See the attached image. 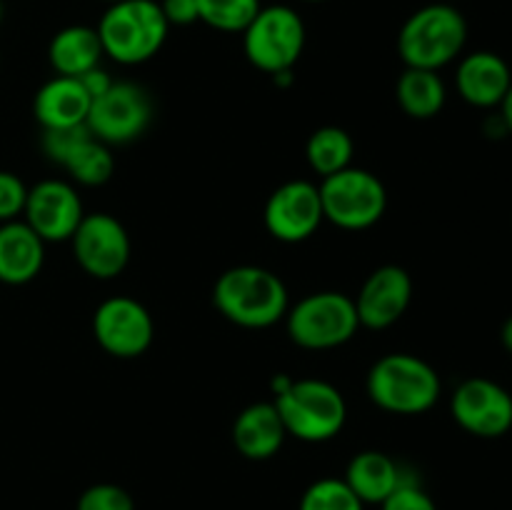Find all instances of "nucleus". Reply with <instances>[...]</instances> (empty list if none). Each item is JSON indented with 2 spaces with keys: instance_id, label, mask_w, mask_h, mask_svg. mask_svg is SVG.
I'll return each mask as SVG.
<instances>
[{
  "instance_id": "f8f14e48",
  "label": "nucleus",
  "mask_w": 512,
  "mask_h": 510,
  "mask_svg": "<svg viewBox=\"0 0 512 510\" xmlns=\"http://www.w3.org/2000/svg\"><path fill=\"white\" fill-rule=\"evenodd\" d=\"M450 413L475 438H503L512 428V395L490 378H468L455 388Z\"/></svg>"
},
{
  "instance_id": "0eeeda50",
  "label": "nucleus",
  "mask_w": 512,
  "mask_h": 510,
  "mask_svg": "<svg viewBox=\"0 0 512 510\" xmlns=\"http://www.w3.org/2000/svg\"><path fill=\"white\" fill-rule=\"evenodd\" d=\"M318 190L325 220L343 230L373 228L388 208L383 180L353 165L323 178Z\"/></svg>"
},
{
  "instance_id": "dca6fc26",
  "label": "nucleus",
  "mask_w": 512,
  "mask_h": 510,
  "mask_svg": "<svg viewBox=\"0 0 512 510\" xmlns=\"http://www.w3.org/2000/svg\"><path fill=\"white\" fill-rule=\"evenodd\" d=\"M455 85L465 103L475 108H500L512 85L510 65L498 53L475 50L458 63Z\"/></svg>"
},
{
  "instance_id": "a211bd4d",
  "label": "nucleus",
  "mask_w": 512,
  "mask_h": 510,
  "mask_svg": "<svg viewBox=\"0 0 512 510\" xmlns=\"http://www.w3.org/2000/svg\"><path fill=\"white\" fill-rule=\"evenodd\" d=\"M45 263V240L25 220L0 223V283L25 285Z\"/></svg>"
},
{
  "instance_id": "9d476101",
  "label": "nucleus",
  "mask_w": 512,
  "mask_h": 510,
  "mask_svg": "<svg viewBox=\"0 0 512 510\" xmlns=\"http://www.w3.org/2000/svg\"><path fill=\"white\" fill-rule=\"evenodd\" d=\"M70 243L75 260L90 278L110 280L128 268L130 235L115 215L85 213Z\"/></svg>"
},
{
  "instance_id": "6ab92c4d",
  "label": "nucleus",
  "mask_w": 512,
  "mask_h": 510,
  "mask_svg": "<svg viewBox=\"0 0 512 510\" xmlns=\"http://www.w3.org/2000/svg\"><path fill=\"white\" fill-rule=\"evenodd\" d=\"M345 483L350 485L355 495L368 503H385L400 485L413 483V475L395 463L390 455L380 453V450H363V453L353 455V460L345 468Z\"/></svg>"
},
{
  "instance_id": "b1692460",
  "label": "nucleus",
  "mask_w": 512,
  "mask_h": 510,
  "mask_svg": "<svg viewBox=\"0 0 512 510\" xmlns=\"http://www.w3.org/2000/svg\"><path fill=\"white\" fill-rule=\"evenodd\" d=\"M353 153V138H350L348 130L338 128V125H323V128L313 130L308 143H305V160L320 178H328V175L350 168Z\"/></svg>"
},
{
  "instance_id": "e433bc0d",
  "label": "nucleus",
  "mask_w": 512,
  "mask_h": 510,
  "mask_svg": "<svg viewBox=\"0 0 512 510\" xmlns=\"http://www.w3.org/2000/svg\"><path fill=\"white\" fill-rule=\"evenodd\" d=\"M443 3H450V0H443Z\"/></svg>"
},
{
  "instance_id": "7ed1b4c3",
  "label": "nucleus",
  "mask_w": 512,
  "mask_h": 510,
  "mask_svg": "<svg viewBox=\"0 0 512 510\" xmlns=\"http://www.w3.org/2000/svg\"><path fill=\"white\" fill-rule=\"evenodd\" d=\"M468 43V20L455 5L430 3L415 10L398 33L405 68L440 70L453 63Z\"/></svg>"
},
{
  "instance_id": "7c9ffc66",
  "label": "nucleus",
  "mask_w": 512,
  "mask_h": 510,
  "mask_svg": "<svg viewBox=\"0 0 512 510\" xmlns=\"http://www.w3.org/2000/svg\"><path fill=\"white\" fill-rule=\"evenodd\" d=\"M80 83H83V88L88 90V95L90 98H98V95H103L105 90L110 88V85L115 83L113 78H110V73L108 70H103L98 65V68H93V70H88V73H83L80 75Z\"/></svg>"
},
{
  "instance_id": "6e6552de",
  "label": "nucleus",
  "mask_w": 512,
  "mask_h": 510,
  "mask_svg": "<svg viewBox=\"0 0 512 510\" xmlns=\"http://www.w3.org/2000/svg\"><path fill=\"white\" fill-rule=\"evenodd\" d=\"M305 48V23L288 5H265L243 30L250 65L268 75L293 70Z\"/></svg>"
},
{
  "instance_id": "aec40b11",
  "label": "nucleus",
  "mask_w": 512,
  "mask_h": 510,
  "mask_svg": "<svg viewBox=\"0 0 512 510\" xmlns=\"http://www.w3.org/2000/svg\"><path fill=\"white\" fill-rule=\"evenodd\" d=\"M288 430L275 403H253L233 423V443L243 458L268 460L283 448Z\"/></svg>"
},
{
  "instance_id": "f03ea898",
  "label": "nucleus",
  "mask_w": 512,
  "mask_h": 510,
  "mask_svg": "<svg viewBox=\"0 0 512 510\" xmlns=\"http://www.w3.org/2000/svg\"><path fill=\"white\" fill-rule=\"evenodd\" d=\"M368 398L380 410L395 415L428 413L440 398V375L428 360L410 353H390L375 360L370 368Z\"/></svg>"
},
{
  "instance_id": "f3484780",
  "label": "nucleus",
  "mask_w": 512,
  "mask_h": 510,
  "mask_svg": "<svg viewBox=\"0 0 512 510\" xmlns=\"http://www.w3.org/2000/svg\"><path fill=\"white\" fill-rule=\"evenodd\" d=\"M90 103L93 98L78 78L55 75L35 93L33 113L43 130L75 128V125H85Z\"/></svg>"
},
{
  "instance_id": "c756f323",
  "label": "nucleus",
  "mask_w": 512,
  "mask_h": 510,
  "mask_svg": "<svg viewBox=\"0 0 512 510\" xmlns=\"http://www.w3.org/2000/svg\"><path fill=\"white\" fill-rule=\"evenodd\" d=\"M160 10H163L168 25H193L195 20H200L198 15V0H160Z\"/></svg>"
},
{
  "instance_id": "bb28decb",
  "label": "nucleus",
  "mask_w": 512,
  "mask_h": 510,
  "mask_svg": "<svg viewBox=\"0 0 512 510\" xmlns=\"http://www.w3.org/2000/svg\"><path fill=\"white\" fill-rule=\"evenodd\" d=\"M75 510H135L133 495L115 483H98L83 490Z\"/></svg>"
},
{
  "instance_id": "72a5a7b5",
  "label": "nucleus",
  "mask_w": 512,
  "mask_h": 510,
  "mask_svg": "<svg viewBox=\"0 0 512 510\" xmlns=\"http://www.w3.org/2000/svg\"><path fill=\"white\" fill-rule=\"evenodd\" d=\"M305 3H323V0H305Z\"/></svg>"
},
{
  "instance_id": "4468645a",
  "label": "nucleus",
  "mask_w": 512,
  "mask_h": 510,
  "mask_svg": "<svg viewBox=\"0 0 512 510\" xmlns=\"http://www.w3.org/2000/svg\"><path fill=\"white\" fill-rule=\"evenodd\" d=\"M83 215L78 193L65 180H40L28 188L23 220L45 243H63L73 238Z\"/></svg>"
},
{
  "instance_id": "c9c22d12",
  "label": "nucleus",
  "mask_w": 512,
  "mask_h": 510,
  "mask_svg": "<svg viewBox=\"0 0 512 510\" xmlns=\"http://www.w3.org/2000/svg\"><path fill=\"white\" fill-rule=\"evenodd\" d=\"M105 3H120V0H105Z\"/></svg>"
},
{
  "instance_id": "4be33fe9",
  "label": "nucleus",
  "mask_w": 512,
  "mask_h": 510,
  "mask_svg": "<svg viewBox=\"0 0 512 510\" xmlns=\"http://www.w3.org/2000/svg\"><path fill=\"white\" fill-rule=\"evenodd\" d=\"M395 98L405 115L415 120H430L443 110L448 90L438 70L405 68L395 85Z\"/></svg>"
},
{
  "instance_id": "412c9836",
  "label": "nucleus",
  "mask_w": 512,
  "mask_h": 510,
  "mask_svg": "<svg viewBox=\"0 0 512 510\" xmlns=\"http://www.w3.org/2000/svg\"><path fill=\"white\" fill-rule=\"evenodd\" d=\"M98 30L90 25H68L58 30L48 45V60L58 75L80 78L88 70L98 68L103 58Z\"/></svg>"
},
{
  "instance_id": "1a4fd4ad",
  "label": "nucleus",
  "mask_w": 512,
  "mask_h": 510,
  "mask_svg": "<svg viewBox=\"0 0 512 510\" xmlns=\"http://www.w3.org/2000/svg\"><path fill=\"white\" fill-rule=\"evenodd\" d=\"M153 123V100L138 83L115 80L103 95L93 98L88 110L90 133L105 145H128L138 140Z\"/></svg>"
},
{
  "instance_id": "423d86ee",
  "label": "nucleus",
  "mask_w": 512,
  "mask_h": 510,
  "mask_svg": "<svg viewBox=\"0 0 512 510\" xmlns=\"http://www.w3.org/2000/svg\"><path fill=\"white\" fill-rule=\"evenodd\" d=\"M288 335L305 350L340 348L358 333L360 320L355 300L338 290L310 293L288 308Z\"/></svg>"
},
{
  "instance_id": "f704fd0d",
  "label": "nucleus",
  "mask_w": 512,
  "mask_h": 510,
  "mask_svg": "<svg viewBox=\"0 0 512 510\" xmlns=\"http://www.w3.org/2000/svg\"><path fill=\"white\" fill-rule=\"evenodd\" d=\"M0 20H3V3H0Z\"/></svg>"
},
{
  "instance_id": "c85d7f7f",
  "label": "nucleus",
  "mask_w": 512,
  "mask_h": 510,
  "mask_svg": "<svg viewBox=\"0 0 512 510\" xmlns=\"http://www.w3.org/2000/svg\"><path fill=\"white\" fill-rule=\"evenodd\" d=\"M380 510H438V505L425 493L423 485L413 480V483L400 485L385 503H380Z\"/></svg>"
},
{
  "instance_id": "9b49d317",
  "label": "nucleus",
  "mask_w": 512,
  "mask_h": 510,
  "mask_svg": "<svg viewBox=\"0 0 512 510\" xmlns=\"http://www.w3.org/2000/svg\"><path fill=\"white\" fill-rule=\"evenodd\" d=\"M93 333L100 348L113 358H138L153 345L155 323L143 303L128 295L103 300L93 315Z\"/></svg>"
},
{
  "instance_id": "473e14b6",
  "label": "nucleus",
  "mask_w": 512,
  "mask_h": 510,
  "mask_svg": "<svg viewBox=\"0 0 512 510\" xmlns=\"http://www.w3.org/2000/svg\"><path fill=\"white\" fill-rule=\"evenodd\" d=\"M500 340H503V348L512 355V315L503 323V330H500Z\"/></svg>"
},
{
  "instance_id": "20e7f679",
  "label": "nucleus",
  "mask_w": 512,
  "mask_h": 510,
  "mask_svg": "<svg viewBox=\"0 0 512 510\" xmlns=\"http://www.w3.org/2000/svg\"><path fill=\"white\" fill-rule=\"evenodd\" d=\"M103 53L120 65H140L158 55L168 38V20L155 0L110 3L98 23Z\"/></svg>"
},
{
  "instance_id": "393cba45",
  "label": "nucleus",
  "mask_w": 512,
  "mask_h": 510,
  "mask_svg": "<svg viewBox=\"0 0 512 510\" xmlns=\"http://www.w3.org/2000/svg\"><path fill=\"white\" fill-rule=\"evenodd\" d=\"M260 8V0H198L200 20L220 33H243Z\"/></svg>"
},
{
  "instance_id": "39448f33",
  "label": "nucleus",
  "mask_w": 512,
  "mask_h": 510,
  "mask_svg": "<svg viewBox=\"0 0 512 510\" xmlns=\"http://www.w3.org/2000/svg\"><path fill=\"white\" fill-rule=\"evenodd\" d=\"M275 408L288 435L303 443H325L343 430L348 405L333 383L320 378H300L275 395Z\"/></svg>"
},
{
  "instance_id": "a878e982",
  "label": "nucleus",
  "mask_w": 512,
  "mask_h": 510,
  "mask_svg": "<svg viewBox=\"0 0 512 510\" xmlns=\"http://www.w3.org/2000/svg\"><path fill=\"white\" fill-rule=\"evenodd\" d=\"M300 510H365L343 478H320L300 498Z\"/></svg>"
},
{
  "instance_id": "cd10ccee",
  "label": "nucleus",
  "mask_w": 512,
  "mask_h": 510,
  "mask_svg": "<svg viewBox=\"0 0 512 510\" xmlns=\"http://www.w3.org/2000/svg\"><path fill=\"white\" fill-rule=\"evenodd\" d=\"M28 188L23 180L10 170H0V223L18 220L25 210Z\"/></svg>"
},
{
  "instance_id": "f257e3e1",
  "label": "nucleus",
  "mask_w": 512,
  "mask_h": 510,
  "mask_svg": "<svg viewBox=\"0 0 512 510\" xmlns=\"http://www.w3.org/2000/svg\"><path fill=\"white\" fill-rule=\"evenodd\" d=\"M213 305L230 323L260 330L285 320L290 300L288 288L273 270L235 265L215 280Z\"/></svg>"
},
{
  "instance_id": "5701e85b",
  "label": "nucleus",
  "mask_w": 512,
  "mask_h": 510,
  "mask_svg": "<svg viewBox=\"0 0 512 510\" xmlns=\"http://www.w3.org/2000/svg\"><path fill=\"white\" fill-rule=\"evenodd\" d=\"M60 168H65L70 173V178L80 185H103L113 178L115 173V155L110 150V145H105L103 140L95 138L93 133H85L78 143L70 148V153L65 155Z\"/></svg>"
},
{
  "instance_id": "2f4dec72",
  "label": "nucleus",
  "mask_w": 512,
  "mask_h": 510,
  "mask_svg": "<svg viewBox=\"0 0 512 510\" xmlns=\"http://www.w3.org/2000/svg\"><path fill=\"white\" fill-rule=\"evenodd\" d=\"M500 120H503L505 130L512 135V85H510L508 95L503 98V103H500Z\"/></svg>"
},
{
  "instance_id": "2eb2a0df",
  "label": "nucleus",
  "mask_w": 512,
  "mask_h": 510,
  "mask_svg": "<svg viewBox=\"0 0 512 510\" xmlns=\"http://www.w3.org/2000/svg\"><path fill=\"white\" fill-rule=\"evenodd\" d=\"M355 310L363 328L385 330L398 323L413 300V278L400 265L373 270L355 295Z\"/></svg>"
},
{
  "instance_id": "ddd939ff",
  "label": "nucleus",
  "mask_w": 512,
  "mask_h": 510,
  "mask_svg": "<svg viewBox=\"0 0 512 510\" xmlns=\"http://www.w3.org/2000/svg\"><path fill=\"white\" fill-rule=\"evenodd\" d=\"M263 220L268 233L283 243H303L325 220L318 185L310 180H288L270 193Z\"/></svg>"
}]
</instances>
